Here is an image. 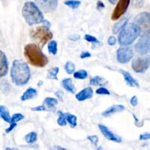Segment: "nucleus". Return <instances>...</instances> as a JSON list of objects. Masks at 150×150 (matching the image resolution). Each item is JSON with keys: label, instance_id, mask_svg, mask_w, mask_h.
Segmentation results:
<instances>
[{"label": "nucleus", "instance_id": "39", "mask_svg": "<svg viewBox=\"0 0 150 150\" xmlns=\"http://www.w3.org/2000/svg\"><path fill=\"white\" fill-rule=\"evenodd\" d=\"M91 57V54L88 51H83V52L81 54L80 58L81 59H85V58H89Z\"/></svg>", "mask_w": 150, "mask_h": 150}, {"label": "nucleus", "instance_id": "26", "mask_svg": "<svg viewBox=\"0 0 150 150\" xmlns=\"http://www.w3.org/2000/svg\"><path fill=\"white\" fill-rule=\"evenodd\" d=\"M37 139H38V135L35 132H31L26 135L24 137L25 141L27 144H34L37 141Z\"/></svg>", "mask_w": 150, "mask_h": 150}, {"label": "nucleus", "instance_id": "6", "mask_svg": "<svg viewBox=\"0 0 150 150\" xmlns=\"http://www.w3.org/2000/svg\"><path fill=\"white\" fill-rule=\"evenodd\" d=\"M135 49L141 55H145L150 51V33L141 34L140 39L135 45Z\"/></svg>", "mask_w": 150, "mask_h": 150}, {"label": "nucleus", "instance_id": "23", "mask_svg": "<svg viewBox=\"0 0 150 150\" xmlns=\"http://www.w3.org/2000/svg\"><path fill=\"white\" fill-rule=\"evenodd\" d=\"M59 71V68L57 67H53L48 70V75H47V78L48 79H53V80H58L57 78V74H58Z\"/></svg>", "mask_w": 150, "mask_h": 150}, {"label": "nucleus", "instance_id": "29", "mask_svg": "<svg viewBox=\"0 0 150 150\" xmlns=\"http://www.w3.org/2000/svg\"><path fill=\"white\" fill-rule=\"evenodd\" d=\"M81 4V2L80 1H78V0H67V1H64V4L72 9L79 8Z\"/></svg>", "mask_w": 150, "mask_h": 150}, {"label": "nucleus", "instance_id": "38", "mask_svg": "<svg viewBox=\"0 0 150 150\" xmlns=\"http://www.w3.org/2000/svg\"><path fill=\"white\" fill-rule=\"evenodd\" d=\"M139 139H140V140H148V139H150V133H146L140 135Z\"/></svg>", "mask_w": 150, "mask_h": 150}, {"label": "nucleus", "instance_id": "35", "mask_svg": "<svg viewBox=\"0 0 150 150\" xmlns=\"http://www.w3.org/2000/svg\"><path fill=\"white\" fill-rule=\"evenodd\" d=\"M32 109V111H47V109L46 108H45V106L43 105H39V106H37V107H35V108H31Z\"/></svg>", "mask_w": 150, "mask_h": 150}, {"label": "nucleus", "instance_id": "28", "mask_svg": "<svg viewBox=\"0 0 150 150\" xmlns=\"http://www.w3.org/2000/svg\"><path fill=\"white\" fill-rule=\"evenodd\" d=\"M88 76V73L85 70H80L77 72H75L73 73V77L76 79H86Z\"/></svg>", "mask_w": 150, "mask_h": 150}, {"label": "nucleus", "instance_id": "40", "mask_svg": "<svg viewBox=\"0 0 150 150\" xmlns=\"http://www.w3.org/2000/svg\"><path fill=\"white\" fill-rule=\"evenodd\" d=\"M130 104L133 106H136L138 104V98L136 96H133L130 99Z\"/></svg>", "mask_w": 150, "mask_h": 150}, {"label": "nucleus", "instance_id": "7", "mask_svg": "<svg viewBox=\"0 0 150 150\" xmlns=\"http://www.w3.org/2000/svg\"><path fill=\"white\" fill-rule=\"evenodd\" d=\"M135 22L141 29V34L150 33V13L143 12L136 16Z\"/></svg>", "mask_w": 150, "mask_h": 150}, {"label": "nucleus", "instance_id": "5", "mask_svg": "<svg viewBox=\"0 0 150 150\" xmlns=\"http://www.w3.org/2000/svg\"><path fill=\"white\" fill-rule=\"evenodd\" d=\"M45 25L34 28L30 31L31 38L42 47L44 46L47 42L53 38V33Z\"/></svg>", "mask_w": 150, "mask_h": 150}, {"label": "nucleus", "instance_id": "9", "mask_svg": "<svg viewBox=\"0 0 150 150\" xmlns=\"http://www.w3.org/2000/svg\"><path fill=\"white\" fill-rule=\"evenodd\" d=\"M133 57V51L128 47L122 46L117 51V59L121 64L129 62Z\"/></svg>", "mask_w": 150, "mask_h": 150}, {"label": "nucleus", "instance_id": "3", "mask_svg": "<svg viewBox=\"0 0 150 150\" xmlns=\"http://www.w3.org/2000/svg\"><path fill=\"white\" fill-rule=\"evenodd\" d=\"M22 15L25 21L29 26L43 22L44 17L40 8L32 1H26L22 9Z\"/></svg>", "mask_w": 150, "mask_h": 150}, {"label": "nucleus", "instance_id": "31", "mask_svg": "<svg viewBox=\"0 0 150 150\" xmlns=\"http://www.w3.org/2000/svg\"><path fill=\"white\" fill-rule=\"evenodd\" d=\"M23 119V114H20V113H17V114H14L13 117H11V120H10V124H17L19 121Z\"/></svg>", "mask_w": 150, "mask_h": 150}, {"label": "nucleus", "instance_id": "22", "mask_svg": "<svg viewBox=\"0 0 150 150\" xmlns=\"http://www.w3.org/2000/svg\"><path fill=\"white\" fill-rule=\"evenodd\" d=\"M65 116L67 122L69 123L70 127H73V128L76 127L77 125V117L73 114H70V113H66Z\"/></svg>", "mask_w": 150, "mask_h": 150}, {"label": "nucleus", "instance_id": "46", "mask_svg": "<svg viewBox=\"0 0 150 150\" xmlns=\"http://www.w3.org/2000/svg\"><path fill=\"white\" fill-rule=\"evenodd\" d=\"M117 1V0H108V1H109V2L111 3V4H116Z\"/></svg>", "mask_w": 150, "mask_h": 150}, {"label": "nucleus", "instance_id": "37", "mask_svg": "<svg viewBox=\"0 0 150 150\" xmlns=\"http://www.w3.org/2000/svg\"><path fill=\"white\" fill-rule=\"evenodd\" d=\"M108 43L110 45H114L116 43H117V39L114 37L111 36L108 38Z\"/></svg>", "mask_w": 150, "mask_h": 150}, {"label": "nucleus", "instance_id": "2", "mask_svg": "<svg viewBox=\"0 0 150 150\" xmlns=\"http://www.w3.org/2000/svg\"><path fill=\"white\" fill-rule=\"evenodd\" d=\"M24 56L32 65L43 67L48 63V59L36 44H27L24 47Z\"/></svg>", "mask_w": 150, "mask_h": 150}, {"label": "nucleus", "instance_id": "16", "mask_svg": "<svg viewBox=\"0 0 150 150\" xmlns=\"http://www.w3.org/2000/svg\"><path fill=\"white\" fill-rule=\"evenodd\" d=\"M8 72V61L6 55L2 51H1V71L0 77L2 78L7 75Z\"/></svg>", "mask_w": 150, "mask_h": 150}, {"label": "nucleus", "instance_id": "43", "mask_svg": "<svg viewBox=\"0 0 150 150\" xmlns=\"http://www.w3.org/2000/svg\"><path fill=\"white\" fill-rule=\"evenodd\" d=\"M97 8L99 10H102V9L105 8V4H104L101 1H98V4H97Z\"/></svg>", "mask_w": 150, "mask_h": 150}, {"label": "nucleus", "instance_id": "21", "mask_svg": "<svg viewBox=\"0 0 150 150\" xmlns=\"http://www.w3.org/2000/svg\"><path fill=\"white\" fill-rule=\"evenodd\" d=\"M0 116H1V119L4 120L6 122H10L11 120V117L10 116V113H9L8 109L6 108L4 105H1L0 106Z\"/></svg>", "mask_w": 150, "mask_h": 150}, {"label": "nucleus", "instance_id": "17", "mask_svg": "<svg viewBox=\"0 0 150 150\" xmlns=\"http://www.w3.org/2000/svg\"><path fill=\"white\" fill-rule=\"evenodd\" d=\"M43 104L45 106V108H46L47 111L54 112V111H55L56 105L58 104V100L55 99V98H46L44 100Z\"/></svg>", "mask_w": 150, "mask_h": 150}, {"label": "nucleus", "instance_id": "27", "mask_svg": "<svg viewBox=\"0 0 150 150\" xmlns=\"http://www.w3.org/2000/svg\"><path fill=\"white\" fill-rule=\"evenodd\" d=\"M58 115L59 118L57 120V124L59 125L62 126V127H64L67 125V120H66V116L65 114L62 112L61 111H58Z\"/></svg>", "mask_w": 150, "mask_h": 150}, {"label": "nucleus", "instance_id": "1", "mask_svg": "<svg viewBox=\"0 0 150 150\" xmlns=\"http://www.w3.org/2000/svg\"><path fill=\"white\" fill-rule=\"evenodd\" d=\"M30 70L25 62L16 59L13 62L10 70V77L13 83L17 86H23L30 79Z\"/></svg>", "mask_w": 150, "mask_h": 150}, {"label": "nucleus", "instance_id": "15", "mask_svg": "<svg viewBox=\"0 0 150 150\" xmlns=\"http://www.w3.org/2000/svg\"><path fill=\"white\" fill-rule=\"evenodd\" d=\"M120 73L122 74V76H124V79L125 82L127 83V84L129 86H131V87H139V82L136 80L135 79H133V76L128 73V72L125 71V70H120Z\"/></svg>", "mask_w": 150, "mask_h": 150}, {"label": "nucleus", "instance_id": "24", "mask_svg": "<svg viewBox=\"0 0 150 150\" xmlns=\"http://www.w3.org/2000/svg\"><path fill=\"white\" fill-rule=\"evenodd\" d=\"M89 83L92 86H102V85L105 84V81L103 78L100 77V76H95L90 79Z\"/></svg>", "mask_w": 150, "mask_h": 150}, {"label": "nucleus", "instance_id": "8", "mask_svg": "<svg viewBox=\"0 0 150 150\" xmlns=\"http://www.w3.org/2000/svg\"><path fill=\"white\" fill-rule=\"evenodd\" d=\"M149 57H137L132 62V68L136 73H143L149 68Z\"/></svg>", "mask_w": 150, "mask_h": 150}, {"label": "nucleus", "instance_id": "19", "mask_svg": "<svg viewBox=\"0 0 150 150\" xmlns=\"http://www.w3.org/2000/svg\"><path fill=\"white\" fill-rule=\"evenodd\" d=\"M127 22H128V18H127V17L123 18L121 20L119 21L117 23H115V25H114V27H113V33H114V35H117V33L121 32L123 29V28L127 25Z\"/></svg>", "mask_w": 150, "mask_h": 150}, {"label": "nucleus", "instance_id": "20", "mask_svg": "<svg viewBox=\"0 0 150 150\" xmlns=\"http://www.w3.org/2000/svg\"><path fill=\"white\" fill-rule=\"evenodd\" d=\"M62 86L64 87V89L65 90H67V92H71V93H74L75 92V86L73 85V81H72V79L70 78H67V79H63L62 81Z\"/></svg>", "mask_w": 150, "mask_h": 150}, {"label": "nucleus", "instance_id": "18", "mask_svg": "<svg viewBox=\"0 0 150 150\" xmlns=\"http://www.w3.org/2000/svg\"><path fill=\"white\" fill-rule=\"evenodd\" d=\"M38 95V92L34 88H28L24 93L21 97V101H26L28 100H31L32 98H35Z\"/></svg>", "mask_w": 150, "mask_h": 150}, {"label": "nucleus", "instance_id": "14", "mask_svg": "<svg viewBox=\"0 0 150 150\" xmlns=\"http://www.w3.org/2000/svg\"><path fill=\"white\" fill-rule=\"evenodd\" d=\"M125 106L122 105H114L111 107H109L108 108H107L105 111H104L102 113L103 117H108L110 116L113 115V114H116V113L122 112L125 110Z\"/></svg>", "mask_w": 150, "mask_h": 150}, {"label": "nucleus", "instance_id": "42", "mask_svg": "<svg viewBox=\"0 0 150 150\" xmlns=\"http://www.w3.org/2000/svg\"><path fill=\"white\" fill-rule=\"evenodd\" d=\"M80 39V36L79 35H71L70 37H69V40H73V41H76V40H79Z\"/></svg>", "mask_w": 150, "mask_h": 150}, {"label": "nucleus", "instance_id": "45", "mask_svg": "<svg viewBox=\"0 0 150 150\" xmlns=\"http://www.w3.org/2000/svg\"><path fill=\"white\" fill-rule=\"evenodd\" d=\"M42 23H44V25L46 26H48V27H50V26H51V24H50L49 22L48 21H43V22Z\"/></svg>", "mask_w": 150, "mask_h": 150}, {"label": "nucleus", "instance_id": "12", "mask_svg": "<svg viewBox=\"0 0 150 150\" xmlns=\"http://www.w3.org/2000/svg\"><path fill=\"white\" fill-rule=\"evenodd\" d=\"M98 127H99V129L100 130L101 133H102V134L103 135L105 139H107L109 141H111V142H116V143H120V142H122L121 138L116 136L106 126L103 125H99Z\"/></svg>", "mask_w": 150, "mask_h": 150}, {"label": "nucleus", "instance_id": "10", "mask_svg": "<svg viewBox=\"0 0 150 150\" xmlns=\"http://www.w3.org/2000/svg\"><path fill=\"white\" fill-rule=\"evenodd\" d=\"M130 2V0H119L111 15V19L113 21H117L121 18L127 11Z\"/></svg>", "mask_w": 150, "mask_h": 150}, {"label": "nucleus", "instance_id": "36", "mask_svg": "<svg viewBox=\"0 0 150 150\" xmlns=\"http://www.w3.org/2000/svg\"><path fill=\"white\" fill-rule=\"evenodd\" d=\"M133 6L136 7H142L144 4V0H133Z\"/></svg>", "mask_w": 150, "mask_h": 150}, {"label": "nucleus", "instance_id": "13", "mask_svg": "<svg viewBox=\"0 0 150 150\" xmlns=\"http://www.w3.org/2000/svg\"><path fill=\"white\" fill-rule=\"evenodd\" d=\"M93 95V90L91 87H86L76 94V98L79 101H84L90 99Z\"/></svg>", "mask_w": 150, "mask_h": 150}, {"label": "nucleus", "instance_id": "34", "mask_svg": "<svg viewBox=\"0 0 150 150\" xmlns=\"http://www.w3.org/2000/svg\"><path fill=\"white\" fill-rule=\"evenodd\" d=\"M87 139H89V141L91 142V143L93 145H95V146H98V143L99 142V139L97 136H88Z\"/></svg>", "mask_w": 150, "mask_h": 150}, {"label": "nucleus", "instance_id": "44", "mask_svg": "<svg viewBox=\"0 0 150 150\" xmlns=\"http://www.w3.org/2000/svg\"><path fill=\"white\" fill-rule=\"evenodd\" d=\"M56 96L59 98V100L61 101H63V93L61 92V91H57V92L55 93Z\"/></svg>", "mask_w": 150, "mask_h": 150}, {"label": "nucleus", "instance_id": "32", "mask_svg": "<svg viewBox=\"0 0 150 150\" xmlns=\"http://www.w3.org/2000/svg\"><path fill=\"white\" fill-rule=\"evenodd\" d=\"M84 40L88 42H92V43H100V41L97 39V38L90 35H85Z\"/></svg>", "mask_w": 150, "mask_h": 150}, {"label": "nucleus", "instance_id": "11", "mask_svg": "<svg viewBox=\"0 0 150 150\" xmlns=\"http://www.w3.org/2000/svg\"><path fill=\"white\" fill-rule=\"evenodd\" d=\"M37 5L45 13H51L57 9L58 0H35Z\"/></svg>", "mask_w": 150, "mask_h": 150}, {"label": "nucleus", "instance_id": "4", "mask_svg": "<svg viewBox=\"0 0 150 150\" xmlns=\"http://www.w3.org/2000/svg\"><path fill=\"white\" fill-rule=\"evenodd\" d=\"M141 35V29L136 22L127 23L119 35L118 41L122 46L131 45Z\"/></svg>", "mask_w": 150, "mask_h": 150}, {"label": "nucleus", "instance_id": "25", "mask_svg": "<svg viewBox=\"0 0 150 150\" xmlns=\"http://www.w3.org/2000/svg\"><path fill=\"white\" fill-rule=\"evenodd\" d=\"M48 52L52 55L57 54V42L55 40H51L48 44Z\"/></svg>", "mask_w": 150, "mask_h": 150}, {"label": "nucleus", "instance_id": "33", "mask_svg": "<svg viewBox=\"0 0 150 150\" xmlns=\"http://www.w3.org/2000/svg\"><path fill=\"white\" fill-rule=\"evenodd\" d=\"M96 93L98 95H109L110 92L107 89L104 87H100L96 90Z\"/></svg>", "mask_w": 150, "mask_h": 150}, {"label": "nucleus", "instance_id": "30", "mask_svg": "<svg viewBox=\"0 0 150 150\" xmlns=\"http://www.w3.org/2000/svg\"><path fill=\"white\" fill-rule=\"evenodd\" d=\"M64 70L67 74H73L76 70V66L72 62H67L64 65Z\"/></svg>", "mask_w": 150, "mask_h": 150}, {"label": "nucleus", "instance_id": "41", "mask_svg": "<svg viewBox=\"0 0 150 150\" xmlns=\"http://www.w3.org/2000/svg\"><path fill=\"white\" fill-rule=\"evenodd\" d=\"M16 126H17V124H10V127H9L8 128H7V129H6V130H5L6 133H10V132H11L12 130H13V129H14L15 127H16Z\"/></svg>", "mask_w": 150, "mask_h": 150}]
</instances>
